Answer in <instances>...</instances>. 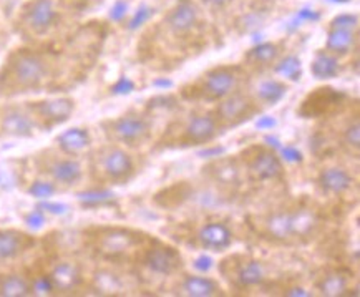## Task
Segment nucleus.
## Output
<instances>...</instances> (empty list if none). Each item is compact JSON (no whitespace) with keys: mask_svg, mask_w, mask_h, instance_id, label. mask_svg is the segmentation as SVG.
Listing matches in <instances>:
<instances>
[{"mask_svg":"<svg viewBox=\"0 0 360 297\" xmlns=\"http://www.w3.org/2000/svg\"><path fill=\"white\" fill-rule=\"evenodd\" d=\"M12 72L18 85L24 88H34L40 85L47 75V65L37 53L20 52L13 58Z\"/></svg>","mask_w":360,"mask_h":297,"instance_id":"f257e3e1","label":"nucleus"},{"mask_svg":"<svg viewBox=\"0 0 360 297\" xmlns=\"http://www.w3.org/2000/svg\"><path fill=\"white\" fill-rule=\"evenodd\" d=\"M57 20L52 0H34L25 8V22L37 34H45Z\"/></svg>","mask_w":360,"mask_h":297,"instance_id":"f03ea898","label":"nucleus"},{"mask_svg":"<svg viewBox=\"0 0 360 297\" xmlns=\"http://www.w3.org/2000/svg\"><path fill=\"white\" fill-rule=\"evenodd\" d=\"M138 238L131 231L127 229H108L98 238L100 253L107 256H118V254L127 253L136 244Z\"/></svg>","mask_w":360,"mask_h":297,"instance_id":"7ed1b4c3","label":"nucleus"},{"mask_svg":"<svg viewBox=\"0 0 360 297\" xmlns=\"http://www.w3.org/2000/svg\"><path fill=\"white\" fill-rule=\"evenodd\" d=\"M113 133L120 141L136 143L145 140L150 133V125L140 117H123L113 123Z\"/></svg>","mask_w":360,"mask_h":297,"instance_id":"20e7f679","label":"nucleus"},{"mask_svg":"<svg viewBox=\"0 0 360 297\" xmlns=\"http://www.w3.org/2000/svg\"><path fill=\"white\" fill-rule=\"evenodd\" d=\"M146 266L156 274L168 276V274L176 271V269L181 266V256L172 248H163V246H160V248L148 251Z\"/></svg>","mask_w":360,"mask_h":297,"instance_id":"39448f33","label":"nucleus"},{"mask_svg":"<svg viewBox=\"0 0 360 297\" xmlns=\"http://www.w3.org/2000/svg\"><path fill=\"white\" fill-rule=\"evenodd\" d=\"M198 8L189 0H181L168 15V25L174 34H186L196 25Z\"/></svg>","mask_w":360,"mask_h":297,"instance_id":"423d86ee","label":"nucleus"},{"mask_svg":"<svg viewBox=\"0 0 360 297\" xmlns=\"http://www.w3.org/2000/svg\"><path fill=\"white\" fill-rule=\"evenodd\" d=\"M236 77L229 68H216L205 78V91L211 99H221L233 90Z\"/></svg>","mask_w":360,"mask_h":297,"instance_id":"0eeeda50","label":"nucleus"},{"mask_svg":"<svg viewBox=\"0 0 360 297\" xmlns=\"http://www.w3.org/2000/svg\"><path fill=\"white\" fill-rule=\"evenodd\" d=\"M251 171L257 179H274L283 175V165L274 153L261 150L252 158Z\"/></svg>","mask_w":360,"mask_h":297,"instance_id":"6e6552de","label":"nucleus"},{"mask_svg":"<svg viewBox=\"0 0 360 297\" xmlns=\"http://www.w3.org/2000/svg\"><path fill=\"white\" fill-rule=\"evenodd\" d=\"M340 100V94L330 90V88H322L317 90V94H312L309 99L302 103L301 115L302 117H316V115L326 113L327 108L334 106L337 101Z\"/></svg>","mask_w":360,"mask_h":297,"instance_id":"1a4fd4ad","label":"nucleus"},{"mask_svg":"<svg viewBox=\"0 0 360 297\" xmlns=\"http://www.w3.org/2000/svg\"><path fill=\"white\" fill-rule=\"evenodd\" d=\"M32 244L29 236L13 229L0 231V259H12L18 256Z\"/></svg>","mask_w":360,"mask_h":297,"instance_id":"9d476101","label":"nucleus"},{"mask_svg":"<svg viewBox=\"0 0 360 297\" xmlns=\"http://www.w3.org/2000/svg\"><path fill=\"white\" fill-rule=\"evenodd\" d=\"M35 110L45 120H50L53 123H62L70 117L73 111V101L70 99H55L45 100L40 103H35Z\"/></svg>","mask_w":360,"mask_h":297,"instance_id":"9b49d317","label":"nucleus"},{"mask_svg":"<svg viewBox=\"0 0 360 297\" xmlns=\"http://www.w3.org/2000/svg\"><path fill=\"white\" fill-rule=\"evenodd\" d=\"M103 168L107 175L113 179H123L133 171V161L130 155H127L123 150H110L103 158Z\"/></svg>","mask_w":360,"mask_h":297,"instance_id":"f8f14e48","label":"nucleus"},{"mask_svg":"<svg viewBox=\"0 0 360 297\" xmlns=\"http://www.w3.org/2000/svg\"><path fill=\"white\" fill-rule=\"evenodd\" d=\"M216 133H218L216 122L210 115H200V117L191 118L186 128V137L191 143H207L213 140Z\"/></svg>","mask_w":360,"mask_h":297,"instance_id":"ddd939ff","label":"nucleus"},{"mask_svg":"<svg viewBox=\"0 0 360 297\" xmlns=\"http://www.w3.org/2000/svg\"><path fill=\"white\" fill-rule=\"evenodd\" d=\"M231 231L221 222H210L201 229L200 241L205 248L210 249H226L231 244Z\"/></svg>","mask_w":360,"mask_h":297,"instance_id":"4468645a","label":"nucleus"},{"mask_svg":"<svg viewBox=\"0 0 360 297\" xmlns=\"http://www.w3.org/2000/svg\"><path fill=\"white\" fill-rule=\"evenodd\" d=\"M50 281H52L53 289L72 291L80 284L82 276L75 264L62 263L53 269L52 274H50Z\"/></svg>","mask_w":360,"mask_h":297,"instance_id":"2eb2a0df","label":"nucleus"},{"mask_svg":"<svg viewBox=\"0 0 360 297\" xmlns=\"http://www.w3.org/2000/svg\"><path fill=\"white\" fill-rule=\"evenodd\" d=\"M58 145L65 153L78 155L90 145V134L83 128H70L58 137Z\"/></svg>","mask_w":360,"mask_h":297,"instance_id":"dca6fc26","label":"nucleus"},{"mask_svg":"<svg viewBox=\"0 0 360 297\" xmlns=\"http://www.w3.org/2000/svg\"><path fill=\"white\" fill-rule=\"evenodd\" d=\"M321 187L330 193H344L352 187V178L347 171L340 168L324 170L319 176Z\"/></svg>","mask_w":360,"mask_h":297,"instance_id":"f3484780","label":"nucleus"},{"mask_svg":"<svg viewBox=\"0 0 360 297\" xmlns=\"http://www.w3.org/2000/svg\"><path fill=\"white\" fill-rule=\"evenodd\" d=\"M2 128L7 134H13V137H30L34 123L22 111L8 110L6 117H4Z\"/></svg>","mask_w":360,"mask_h":297,"instance_id":"a211bd4d","label":"nucleus"},{"mask_svg":"<svg viewBox=\"0 0 360 297\" xmlns=\"http://www.w3.org/2000/svg\"><path fill=\"white\" fill-rule=\"evenodd\" d=\"M249 108H251V105H249V101L244 96L234 95L219 105L218 115L224 122L233 123L236 120H241L248 113Z\"/></svg>","mask_w":360,"mask_h":297,"instance_id":"6ab92c4d","label":"nucleus"},{"mask_svg":"<svg viewBox=\"0 0 360 297\" xmlns=\"http://www.w3.org/2000/svg\"><path fill=\"white\" fill-rule=\"evenodd\" d=\"M50 175H52L53 179L58 181V183L73 184L82 178V168L77 161L63 160L57 161V163L50 168Z\"/></svg>","mask_w":360,"mask_h":297,"instance_id":"aec40b11","label":"nucleus"},{"mask_svg":"<svg viewBox=\"0 0 360 297\" xmlns=\"http://www.w3.org/2000/svg\"><path fill=\"white\" fill-rule=\"evenodd\" d=\"M184 294L193 297H210L218 294V286L214 281L201 276H191L183 282Z\"/></svg>","mask_w":360,"mask_h":297,"instance_id":"412c9836","label":"nucleus"},{"mask_svg":"<svg viewBox=\"0 0 360 297\" xmlns=\"http://www.w3.org/2000/svg\"><path fill=\"white\" fill-rule=\"evenodd\" d=\"M311 72L317 80H329L339 73V63L329 53H317L311 65Z\"/></svg>","mask_w":360,"mask_h":297,"instance_id":"4be33fe9","label":"nucleus"},{"mask_svg":"<svg viewBox=\"0 0 360 297\" xmlns=\"http://www.w3.org/2000/svg\"><path fill=\"white\" fill-rule=\"evenodd\" d=\"M355 44V35L350 30L332 29L327 37V49L334 53H347Z\"/></svg>","mask_w":360,"mask_h":297,"instance_id":"5701e85b","label":"nucleus"},{"mask_svg":"<svg viewBox=\"0 0 360 297\" xmlns=\"http://www.w3.org/2000/svg\"><path fill=\"white\" fill-rule=\"evenodd\" d=\"M30 286L20 276H4L0 279V296L24 297L30 294Z\"/></svg>","mask_w":360,"mask_h":297,"instance_id":"b1692460","label":"nucleus"},{"mask_svg":"<svg viewBox=\"0 0 360 297\" xmlns=\"http://www.w3.org/2000/svg\"><path fill=\"white\" fill-rule=\"evenodd\" d=\"M285 91H288V88H285L284 83L276 82V80L262 82L259 88H257V95H259V99L262 101H267V103H272V105L283 100Z\"/></svg>","mask_w":360,"mask_h":297,"instance_id":"393cba45","label":"nucleus"},{"mask_svg":"<svg viewBox=\"0 0 360 297\" xmlns=\"http://www.w3.org/2000/svg\"><path fill=\"white\" fill-rule=\"evenodd\" d=\"M264 277V269L259 263L256 261H249L244 264V266L239 269L238 274V281L241 282L243 286H254V284H259Z\"/></svg>","mask_w":360,"mask_h":297,"instance_id":"a878e982","label":"nucleus"},{"mask_svg":"<svg viewBox=\"0 0 360 297\" xmlns=\"http://www.w3.org/2000/svg\"><path fill=\"white\" fill-rule=\"evenodd\" d=\"M319 289L324 296H340L347 289V279H345L342 274L332 272L321 281Z\"/></svg>","mask_w":360,"mask_h":297,"instance_id":"bb28decb","label":"nucleus"},{"mask_svg":"<svg viewBox=\"0 0 360 297\" xmlns=\"http://www.w3.org/2000/svg\"><path fill=\"white\" fill-rule=\"evenodd\" d=\"M316 225V216L311 211H299L295 215H290V229H292V236H304L312 229Z\"/></svg>","mask_w":360,"mask_h":297,"instance_id":"cd10ccee","label":"nucleus"},{"mask_svg":"<svg viewBox=\"0 0 360 297\" xmlns=\"http://www.w3.org/2000/svg\"><path fill=\"white\" fill-rule=\"evenodd\" d=\"M267 227H269V233L276 236L278 239H285L289 236H292V229H290V215L288 213H281V215L272 216L269 222H267Z\"/></svg>","mask_w":360,"mask_h":297,"instance_id":"c85d7f7f","label":"nucleus"},{"mask_svg":"<svg viewBox=\"0 0 360 297\" xmlns=\"http://www.w3.org/2000/svg\"><path fill=\"white\" fill-rule=\"evenodd\" d=\"M276 72H278L279 75L289 78V80H292V82L301 80V73H302L301 60H299L297 57H294V55H289V57H285L283 62L276 67Z\"/></svg>","mask_w":360,"mask_h":297,"instance_id":"c756f323","label":"nucleus"},{"mask_svg":"<svg viewBox=\"0 0 360 297\" xmlns=\"http://www.w3.org/2000/svg\"><path fill=\"white\" fill-rule=\"evenodd\" d=\"M276 57H278V47L272 44H261L248 53V60L252 63H271Z\"/></svg>","mask_w":360,"mask_h":297,"instance_id":"7c9ffc66","label":"nucleus"},{"mask_svg":"<svg viewBox=\"0 0 360 297\" xmlns=\"http://www.w3.org/2000/svg\"><path fill=\"white\" fill-rule=\"evenodd\" d=\"M78 199L83 206H103V204L112 203L115 199V194L112 191H107V189H101V191H86L78 194Z\"/></svg>","mask_w":360,"mask_h":297,"instance_id":"2f4dec72","label":"nucleus"},{"mask_svg":"<svg viewBox=\"0 0 360 297\" xmlns=\"http://www.w3.org/2000/svg\"><path fill=\"white\" fill-rule=\"evenodd\" d=\"M211 170L213 171V175L216 176V179L223 181V183H231V181H236L238 179V168L234 166V163H231V161H218V163H214L211 166Z\"/></svg>","mask_w":360,"mask_h":297,"instance_id":"473e14b6","label":"nucleus"},{"mask_svg":"<svg viewBox=\"0 0 360 297\" xmlns=\"http://www.w3.org/2000/svg\"><path fill=\"white\" fill-rule=\"evenodd\" d=\"M359 25V18L352 15V13H342V15H337L334 20L330 22L332 29H340V30H350L354 32Z\"/></svg>","mask_w":360,"mask_h":297,"instance_id":"72a5a7b5","label":"nucleus"},{"mask_svg":"<svg viewBox=\"0 0 360 297\" xmlns=\"http://www.w3.org/2000/svg\"><path fill=\"white\" fill-rule=\"evenodd\" d=\"M29 193L32 194V196H35L39 199H47L55 193V188L50 183H41V181H37V183H34L30 187Z\"/></svg>","mask_w":360,"mask_h":297,"instance_id":"f704fd0d","label":"nucleus"},{"mask_svg":"<svg viewBox=\"0 0 360 297\" xmlns=\"http://www.w3.org/2000/svg\"><path fill=\"white\" fill-rule=\"evenodd\" d=\"M344 140L350 148H354V150H359V148H360V125H359V122L350 125V127L345 129Z\"/></svg>","mask_w":360,"mask_h":297,"instance_id":"c9c22d12","label":"nucleus"},{"mask_svg":"<svg viewBox=\"0 0 360 297\" xmlns=\"http://www.w3.org/2000/svg\"><path fill=\"white\" fill-rule=\"evenodd\" d=\"M133 90H135V83H133L130 78H127V77L120 78V80L112 87V91L115 95H128V94H131Z\"/></svg>","mask_w":360,"mask_h":297,"instance_id":"e433bc0d","label":"nucleus"},{"mask_svg":"<svg viewBox=\"0 0 360 297\" xmlns=\"http://www.w3.org/2000/svg\"><path fill=\"white\" fill-rule=\"evenodd\" d=\"M151 12H153V11H151L150 7L138 8L136 13H135V17H133L131 22H130V29L135 30V29H138V27H141L148 20V18L151 17Z\"/></svg>","mask_w":360,"mask_h":297,"instance_id":"4c0bfd02","label":"nucleus"},{"mask_svg":"<svg viewBox=\"0 0 360 297\" xmlns=\"http://www.w3.org/2000/svg\"><path fill=\"white\" fill-rule=\"evenodd\" d=\"M127 12H128V4L124 2V0H118V2H115L112 11H110V18L115 22H120L123 20L124 15H127Z\"/></svg>","mask_w":360,"mask_h":297,"instance_id":"58836bf2","label":"nucleus"},{"mask_svg":"<svg viewBox=\"0 0 360 297\" xmlns=\"http://www.w3.org/2000/svg\"><path fill=\"white\" fill-rule=\"evenodd\" d=\"M281 153H283L284 160L289 161V163H301L302 161V153L294 146L281 148Z\"/></svg>","mask_w":360,"mask_h":297,"instance_id":"ea45409f","label":"nucleus"},{"mask_svg":"<svg viewBox=\"0 0 360 297\" xmlns=\"http://www.w3.org/2000/svg\"><path fill=\"white\" fill-rule=\"evenodd\" d=\"M25 222L30 227H34V229H39V227L44 226V222H45L44 213H41V211H32L30 215L25 217Z\"/></svg>","mask_w":360,"mask_h":297,"instance_id":"a19ab883","label":"nucleus"},{"mask_svg":"<svg viewBox=\"0 0 360 297\" xmlns=\"http://www.w3.org/2000/svg\"><path fill=\"white\" fill-rule=\"evenodd\" d=\"M40 208L45 211H50L52 215H65L68 211V206L62 203H44Z\"/></svg>","mask_w":360,"mask_h":297,"instance_id":"79ce46f5","label":"nucleus"},{"mask_svg":"<svg viewBox=\"0 0 360 297\" xmlns=\"http://www.w3.org/2000/svg\"><path fill=\"white\" fill-rule=\"evenodd\" d=\"M211 266H213V259H211L210 256H206V254H202V256H200L195 261V267L198 269V271H210Z\"/></svg>","mask_w":360,"mask_h":297,"instance_id":"37998d69","label":"nucleus"},{"mask_svg":"<svg viewBox=\"0 0 360 297\" xmlns=\"http://www.w3.org/2000/svg\"><path fill=\"white\" fill-rule=\"evenodd\" d=\"M304 20H319V13L314 12V11H307V8H304V11H301L297 13V17H295V22L294 24H301V22ZM292 24V25H294Z\"/></svg>","mask_w":360,"mask_h":297,"instance_id":"c03bdc74","label":"nucleus"},{"mask_svg":"<svg viewBox=\"0 0 360 297\" xmlns=\"http://www.w3.org/2000/svg\"><path fill=\"white\" fill-rule=\"evenodd\" d=\"M35 291L37 292H50V291H53V286H52V281H50V277H40V279H37Z\"/></svg>","mask_w":360,"mask_h":297,"instance_id":"a18cd8bd","label":"nucleus"},{"mask_svg":"<svg viewBox=\"0 0 360 297\" xmlns=\"http://www.w3.org/2000/svg\"><path fill=\"white\" fill-rule=\"evenodd\" d=\"M256 127L259 129H272L276 127V120L272 117H262V118L257 120Z\"/></svg>","mask_w":360,"mask_h":297,"instance_id":"49530a36","label":"nucleus"},{"mask_svg":"<svg viewBox=\"0 0 360 297\" xmlns=\"http://www.w3.org/2000/svg\"><path fill=\"white\" fill-rule=\"evenodd\" d=\"M219 153H223V148H214V150H206V151H201V156L210 158V156H216V155H219Z\"/></svg>","mask_w":360,"mask_h":297,"instance_id":"de8ad7c7","label":"nucleus"},{"mask_svg":"<svg viewBox=\"0 0 360 297\" xmlns=\"http://www.w3.org/2000/svg\"><path fill=\"white\" fill-rule=\"evenodd\" d=\"M153 87H156V88H172L173 83L169 80H156V82H153Z\"/></svg>","mask_w":360,"mask_h":297,"instance_id":"09e8293b","label":"nucleus"},{"mask_svg":"<svg viewBox=\"0 0 360 297\" xmlns=\"http://www.w3.org/2000/svg\"><path fill=\"white\" fill-rule=\"evenodd\" d=\"M288 296H309V294L304 289H301V287H294V289H290L288 292Z\"/></svg>","mask_w":360,"mask_h":297,"instance_id":"8fccbe9b","label":"nucleus"},{"mask_svg":"<svg viewBox=\"0 0 360 297\" xmlns=\"http://www.w3.org/2000/svg\"><path fill=\"white\" fill-rule=\"evenodd\" d=\"M205 2H207L210 6H213V7H223L229 2V0H205Z\"/></svg>","mask_w":360,"mask_h":297,"instance_id":"3c124183","label":"nucleus"},{"mask_svg":"<svg viewBox=\"0 0 360 297\" xmlns=\"http://www.w3.org/2000/svg\"><path fill=\"white\" fill-rule=\"evenodd\" d=\"M266 141L267 143H272L271 146H274V148H281V143L276 140V138H272V137H266Z\"/></svg>","mask_w":360,"mask_h":297,"instance_id":"603ef678","label":"nucleus"},{"mask_svg":"<svg viewBox=\"0 0 360 297\" xmlns=\"http://www.w3.org/2000/svg\"><path fill=\"white\" fill-rule=\"evenodd\" d=\"M332 2H339V4H345V2H350V0H332Z\"/></svg>","mask_w":360,"mask_h":297,"instance_id":"864d4df0","label":"nucleus"}]
</instances>
